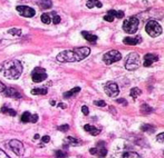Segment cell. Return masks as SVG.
Wrapping results in <instances>:
<instances>
[{
    "mask_svg": "<svg viewBox=\"0 0 164 158\" xmlns=\"http://www.w3.org/2000/svg\"><path fill=\"white\" fill-rule=\"evenodd\" d=\"M90 54V49L88 47H80L73 50H65L57 55V60L59 62H75L80 61L88 57Z\"/></svg>",
    "mask_w": 164,
    "mask_h": 158,
    "instance_id": "obj_1",
    "label": "cell"
},
{
    "mask_svg": "<svg viewBox=\"0 0 164 158\" xmlns=\"http://www.w3.org/2000/svg\"><path fill=\"white\" fill-rule=\"evenodd\" d=\"M0 72L9 79H17L23 72V65L18 60L6 61L0 67Z\"/></svg>",
    "mask_w": 164,
    "mask_h": 158,
    "instance_id": "obj_2",
    "label": "cell"
},
{
    "mask_svg": "<svg viewBox=\"0 0 164 158\" xmlns=\"http://www.w3.org/2000/svg\"><path fill=\"white\" fill-rule=\"evenodd\" d=\"M139 25H140V20L137 17H131V18L126 19L123 23V29L125 32L127 33H135L139 29Z\"/></svg>",
    "mask_w": 164,
    "mask_h": 158,
    "instance_id": "obj_3",
    "label": "cell"
},
{
    "mask_svg": "<svg viewBox=\"0 0 164 158\" xmlns=\"http://www.w3.org/2000/svg\"><path fill=\"white\" fill-rule=\"evenodd\" d=\"M140 67V56L136 52H132L127 56L125 61V68L127 70H136Z\"/></svg>",
    "mask_w": 164,
    "mask_h": 158,
    "instance_id": "obj_4",
    "label": "cell"
},
{
    "mask_svg": "<svg viewBox=\"0 0 164 158\" xmlns=\"http://www.w3.org/2000/svg\"><path fill=\"white\" fill-rule=\"evenodd\" d=\"M145 30H146V32L149 33L150 36L153 37V38H155V37L160 36V35L162 33V27L160 26V23L156 22V21L151 20V21H149V22L146 23Z\"/></svg>",
    "mask_w": 164,
    "mask_h": 158,
    "instance_id": "obj_5",
    "label": "cell"
},
{
    "mask_svg": "<svg viewBox=\"0 0 164 158\" xmlns=\"http://www.w3.org/2000/svg\"><path fill=\"white\" fill-rule=\"evenodd\" d=\"M120 59H122V55L117 50H110L103 56V61L106 65H112L114 62H116V61L120 60Z\"/></svg>",
    "mask_w": 164,
    "mask_h": 158,
    "instance_id": "obj_6",
    "label": "cell"
},
{
    "mask_svg": "<svg viewBox=\"0 0 164 158\" xmlns=\"http://www.w3.org/2000/svg\"><path fill=\"white\" fill-rule=\"evenodd\" d=\"M31 79H33V82L44 81L45 79H47L46 70H45L44 68H40V67H37V68H35V69H33V72H31Z\"/></svg>",
    "mask_w": 164,
    "mask_h": 158,
    "instance_id": "obj_7",
    "label": "cell"
},
{
    "mask_svg": "<svg viewBox=\"0 0 164 158\" xmlns=\"http://www.w3.org/2000/svg\"><path fill=\"white\" fill-rule=\"evenodd\" d=\"M104 90H105L106 95L110 97H116L120 92V88H118L117 84L113 81H108L107 84L104 86Z\"/></svg>",
    "mask_w": 164,
    "mask_h": 158,
    "instance_id": "obj_8",
    "label": "cell"
},
{
    "mask_svg": "<svg viewBox=\"0 0 164 158\" xmlns=\"http://www.w3.org/2000/svg\"><path fill=\"white\" fill-rule=\"evenodd\" d=\"M8 147L10 148L16 155L21 156L23 154V145L21 144V141H19V140L17 139L10 140V141L8 143Z\"/></svg>",
    "mask_w": 164,
    "mask_h": 158,
    "instance_id": "obj_9",
    "label": "cell"
},
{
    "mask_svg": "<svg viewBox=\"0 0 164 158\" xmlns=\"http://www.w3.org/2000/svg\"><path fill=\"white\" fill-rule=\"evenodd\" d=\"M16 9L19 12V15L26 17V18H31L36 13V11L33 10L31 7H28V6H17Z\"/></svg>",
    "mask_w": 164,
    "mask_h": 158,
    "instance_id": "obj_10",
    "label": "cell"
},
{
    "mask_svg": "<svg viewBox=\"0 0 164 158\" xmlns=\"http://www.w3.org/2000/svg\"><path fill=\"white\" fill-rule=\"evenodd\" d=\"M159 60V56L157 55H154V54H146L144 56V67H150L155 62V61Z\"/></svg>",
    "mask_w": 164,
    "mask_h": 158,
    "instance_id": "obj_11",
    "label": "cell"
},
{
    "mask_svg": "<svg viewBox=\"0 0 164 158\" xmlns=\"http://www.w3.org/2000/svg\"><path fill=\"white\" fill-rule=\"evenodd\" d=\"M20 119L23 122H36L38 120V116L36 114H30L29 111H25L21 115Z\"/></svg>",
    "mask_w": 164,
    "mask_h": 158,
    "instance_id": "obj_12",
    "label": "cell"
},
{
    "mask_svg": "<svg viewBox=\"0 0 164 158\" xmlns=\"http://www.w3.org/2000/svg\"><path fill=\"white\" fill-rule=\"evenodd\" d=\"M124 43L125 45H130V46H136V45H139L140 42L142 41V38L140 36H136L135 38H132V37H126L124 38Z\"/></svg>",
    "mask_w": 164,
    "mask_h": 158,
    "instance_id": "obj_13",
    "label": "cell"
},
{
    "mask_svg": "<svg viewBox=\"0 0 164 158\" xmlns=\"http://www.w3.org/2000/svg\"><path fill=\"white\" fill-rule=\"evenodd\" d=\"M5 95L7 96V97H13V98H16V99L21 98V95L19 94L15 88H6Z\"/></svg>",
    "mask_w": 164,
    "mask_h": 158,
    "instance_id": "obj_14",
    "label": "cell"
},
{
    "mask_svg": "<svg viewBox=\"0 0 164 158\" xmlns=\"http://www.w3.org/2000/svg\"><path fill=\"white\" fill-rule=\"evenodd\" d=\"M82 36L84 37L85 39L87 41H90V42L94 43L97 41V36L96 35H93V33L88 32V31H82Z\"/></svg>",
    "mask_w": 164,
    "mask_h": 158,
    "instance_id": "obj_15",
    "label": "cell"
},
{
    "mask_svg": "<svg viewBox=\"0 0 164 158\" xmlns=\"http://www.w3.org/2000/svg\"><path fill=\"white\" fill-rule=\"evenodd\" d=\"M80 141L74 137H66L65 138V147L67 146H79Z\"/></svg>",
    "mask_w": 164,
    "mask_h": 158,
    "instance_id": "obj_16",
    "label": "cell"
},
{
    "mask_svg": "<svg viewBox=\"0 0 164 158\" xmlns=\"http://www.w3.org/2000/svg\"><path fill=\"white\" fill-rule=\"evenodd\" d=\"M84 129L86 130L87 133H90V135H93V136H97L98 134L100 133V130L98 129V128L94 127V126H92V125H85L84 126Z\"/></svg>",
    "mask_w": 164,
    "mask_h": 158,
    "instance_id": "obj_17",
    "label": "cell"
},
{
    "mask_svg": "<svg viewBox=\"0 0 164 158\" xmlns=\"http://www.w3.org/2000/svg\"><path fill=\"white\" fill-rule=\"evenodd\" d=\"M38 6L41 9H50L53 7V1L51 0H39Z\"/></svg>",
    "mask_w": 164,
    "mask_h": 158,
    "instance_id": "obj_18",
    "label": "cell"
},
{
    "mask_svg": "<svg viewBox=\"0 0 164 158\" xmlns=\"http://www.w3.org/2000/svg\"><path fill=\"white\" fill-rule=\"evenodd\" d=\"M79 91H80V88H79V87H75V88L70 89L69 91L65 92V94H64V98H70V97H73L74 95L78 94Z\"/></svg>",
    "mask_w": 164,
    "mask_h": 158,
    "instance_id": "obj_19",
    "label": "cell"
},
{
    "mask_svg": "<svg viewBox=\"0 0 164 158\" xmlns=\"http://www.w3.org/2000/svg\"><path fill=\"white\" fill-rule=\"evenodd\" d=\"M86 6H87V8H94V7L102 8V2L98 1V0H87Z\"/></svg>",
    "mask_w": 164,
    "mask_h": 158,
    "instance_id": "obj_20",
    "label": "cell"
},
{
    "mask_svg": "<svg viewBox=\"0 0 164 158\" xmlns=\"http://www.w3.org/2000/svg\"><path fill=\"white\" fill-rule=\"evenodd\" d=\"M131 97L133 98L134 100L137 99V97H140V95L142 94V90L140 89V88H137V87H134V88H132L131 89Z\"/></svg>",
    "mask_w": 164,
    "mask_h": 158,
    "instance_id": "obj_21",
    "label": "cell"
},
{
    "mask_svg": "<svg viewBox=\"0 0 164 158\" xmlns=\"http://www.w3.org/2000/svg\"><path fill=\"white\" fill-rule=\"evenodd\" d=\"M96 148H97V154H96V155H100V157L106 156L107 151H106V148L103 146V143H98V147H96Z\"/></svg>",
    "mask_w": 164,
    "mask_h": 158,
    "instance_id": "obj_22",
    "label": "cell"
},
{
    "mask_svg": "<svg viewBox=\"0 0 164 158\" xmlns=\"http://www.w3.org/2000/svg\"><path fill=\"white\" fill-rule=\"evenodd\" d=\"M48 90L45 87H40V88H35V89L31 90V94L33 95H47Z\"/></svg>",
    "mask_w": 164,
    "mask_h": 158,
    "instance_id": "obj_23",
    "label": "cell"
},
{
    "mask_svg": "<svg viewBox=\"0 0 164 158\" xmlns=\"http://www.w3.org/2000/svg\"><path fill=\"white\" fill-rule=\"evenodd\" d=\"M0 111L3 112V114H7V115H10V116H16V115H17L16 110L10 109V108H8L7 106H3V107H1V110H0Z\"/></svg>",
    "mask_w": 164,
    "mask_h": 158,
    "instance_id": "obj_24",
    "label": "cell"
},
{
    "mask_svg": "<svg viewBox=\"0 0 164 158\" xmlns=\"http://www.w3.org/2000/svg\"><path fill=\"white\" fill-rule=\"evenodd\" d=\"M142 131H144V133H149V134H152L155 131V128L153 127V126L149 125V124H145V125H143L141 127Z\"/></svg>",
    "mask_w": 164,
    "mask_h": 158,
    "instance_id": "obj_25",
    "label": "cell"
},
{
    "mask_svg": "<svg viewBox=\"0 0 164 158\" xmlns=\"http://www.w3.org/2000/svg\"><path fill=\"white\" fill-rule=\"evenodd\" d=\"M122 158H142V157L137 153H135V151H126V153L123 154V157Z\"/></svg>",
    "mask_w": 164,
    "mask_h": 158,
    "instance_id": "obj_26",
    "label": "cell"
},
{
    "mask_svg": "<svg viewBox=\"0 0 164 158\" xmlns=\"http://www.w3.org/2000/svg\"><path fill=\"white\" fill-rule=\"evenodd\" d=\"M8 33H9V35H11V36L18 37V36H20V35H21V30H20V29H18V28H11V29H9V30H8Z\"/></svg>",
    "mask_w": 164,
    "mask_h": 158,
    "instance_id": "obj_27",
    "label": "cell"
},
{
    "mask_svg": "<svg viewBox=\"0 0 164 158\" xmlns=\"http://www.w3.org/2000/svg\"><path fill=\"white\" fill-rule=\"evenodd\" d=\"M41 21L46 25H49L51 22V19H50V15L49 13H43L41 15Z\"/></svg>",
    "mask_w": 164,
    "mask_h": 158,
    "instance_id": "obj_28",
    "label": "cell"
},
{
    "mask_svg": "<svg viewBox=\"0 0 164 158\" xmlns=\"http://www.w3.org/2000/svg\"><path fill=\"white\" fill-rule=\"evenodd\" d=\"M68 154L64 151H55V158H66Z\"/></svg>",
    "mask_w": 164,
    "mask_h": 158,
    "instance_id": "obj_29",
    "label": "cell"
},
{
    "mask_svg": "<svg viewBox=\"0 0 164 158\" xmlns=\"http://www.w3.org/2000/svg\"><path fill=\"white\" fill-rule=\"evenodd\" d=\"M141 110H142V112H143L144 115H147L149 112L153 111V109H152L151 107H149V106H147V105H146V104H143V105H142Z\"/></svg>",
    "mask_w": 164,
    "mask_h": 158,
    "instance_id": "obj_30",
    "label": "cell"
},
{
    "mask_svg": "<svg viewBox=\"0 0 164 158\" xmlns=\"http://www.w3.org/2000/svg\"><path fill=\"white\" fill-rule=\"evenodd\" d=\"M94 105L97 106V107H105L106 102L104 101V100H96V101H94Z\"/></svg>",
    "mask_w": 164,
    "mask_h": 158,
    "instance_id": "obj_31",
    "label": "cell"
},
{
    "mask_svg": "<svg viewBox=\"0 0 164 158\" xmlns=\"http://www.w3.org/2000/svg\"><path fill=\"white\" fill-rule=\"evenodd\" d=\"M59 22H60V17H59L58 15H55L54 13V17H53V23H54V25H58Z\"/></svg>",
    "mask_w": 164,
    "mask_h": 158,
    "instance_id": "obj_32",
    "label": "cell"
},
{
    "mask_svg": "<svg viewBox=\"0 0 164 158\" xmlns=\"http://www.w3.org/2000/svg\"><path fill=\"white\" fill-rule=\"evenodd\" d=\"M69 129V126L67 125V124H65V125H62L58 127V130H60V131H67V130Z\"/></svg>",
    "mask_w": 164,
    "mask_h": 158,
    "instance_id": "obj_33",
    "label": "cell"
},
{
    "mask_svg": "<svg viewBox=\"0 0 164 158\" xmlns=\"http://www.w3.org/2000/svg\"><path fill=\"white\" fill-rule=\"evenodd\" d=\"M156 140H157V141H159V143L164 144V133H161V134H160V135H157Z\"/></svg>",
    "mask_w": 164,
    "mask_h": 158,
    "instance_id": "obj_34",
    "label": "cell"
},
{
    "mask_svg": "<svg viewBox=\"0 0 164 158\" xmlns=\"http://www.w3.org/2000/svg\"><path fill=\"white\" fill-rule=\"evenodd\" d=\"M104 20L105 21H108V22H112V21L114 20V17L113 16H110V15H106V16H104Z\"/></svg>",
    "mask_w": 164,
    "mask_h": 158,
    "instance_id": "obj_35",
    "label": "cell"
},
{
    "mask_svg": "<svg viewBox=\"0 0 164 158\" xmlns=\"http://www.w3.org/2000/svg\"><path fill=\"white\" fill-rule=\"evenodd\" d=\"M115 17L116 18H120V19H122L124 17V11H122V10H118V11H116V13H115Z\"/></svg>",
    "mask_w": 164,
    "mask_h": 158,
    "instance_id": "obj_36",
    "label": "cell"
},
{
    "mask_svg": "<svg viewBox=\"0 0 164 158\" xmlns=\"http://www.w3.org/2000/svg\"><path fill=\"white\" fill-rule=\"evenodd\" d=\"M82 112L84 114V115H88V114H90V109H88L87 106H83V107H82Z\"/></svg>",
    "mask_w": 164,
    "mask_h": 158,
    "instance_id": "obj_37",
    "label": "cell"
},
{
    "mask_svg": "<svg viewBox=\"0 0 164 158\" xmlns=\"http://www.w3.org/2000/svg\"><path fill=\"white\" fill-rule=\"evenodd\" d=\"M41 141L44 144L49 143V141H50V137H49V136H44V137H41Z\"/></svg>",
    "mask_w": 164,
    "mask_h": 158,
    "instance_id": "obj_38",
    "label": "cell"
},
{
    "mask_svg": "<svg viewBox=\"0 0 164 158\" xmlns=\"http://www.w3.org/2000/svg\"><path fill=\"white\" fill-rule=\"evenodd\" d=\"M0 158H9V156H8L3 151H1V149H0Z\"/></svg>",
    "mask_w": 164,
    "mask_h": 158,
    "instance_id": "obj_39",
    "label": "cell"
},
{
    "mask_svg": "<svg viewBox=\"0 0 164 158\" xmlns=\"http://www.w3.org/2000/svg\"><path fill=\"white\" fill-rule=\"evenodd\" d=\"M6 88H7V87L5 86V84H3V82L0 81V92H5Z\"/></svg>",
    "mask_w": 164,
    "mask_h": 158,
    "instance_id": "obj_40",
    "label": "cell"
},
{
    "mask_svg": "<svg viewBox=\"0 0 164 158\" xmlns=\"http://www.w3.org/2000/svg\"><path fill=\"white\" fill-rule=\"evenodd\" d=\"M116 101H117L118 104H123L124 106H127V101H126L125 99H117Z\"/></svg>",
    "mask_w": 164,
    "mask_h": 158,
    "instance_id": "obj_41",
    "label": "cell"
},
{
    "mask_svg": "<svg viewBox=\"0 0 164 158\" xmlns=\"http://www.w3.org/2000/svg\"><path fill=\"white\" fill-rule=\"evenodd\" d=\"M90 153L92 154V155H96V154H97V148H96V147H95V148H90Z\"/></svg>",
    "mask_w": 164,
    "mask_h": 158,
    "instance_id": "obj_42",
    "label": "cell"
},
{
    "mask_svg": "<svg viewBox=\"0 0 164 158\" xmlns=\"http://www.w3.org/2000/svg\"><path fill=\"white\" fill-rule=\"evenodd\" d=\"M58 106H59V108H62V109H65V108L67 107L66 105H65V104H63V102H60V104H59Z\"/></svg>",
    "mask_w": 164,
    "mask_h": 158,
    "instance_id": "obj_43",
    "label": "cell"
},
{
    "mask_svg": "<svg viewBox=\"0 0 164 158\" xmlns=\"http://www.w3.org/2000/svg\"><path fill=\"white\" fill-rule=\"evenodd\" d=\"M39 137H40V136H39L38 134H36V135L33 136V139H36V140H37V139H39Z\"/></svg>",
    "mask_w": 164,
    "mask_h": 158,
    "instance_id": "obj_44",
    "label": "cell"
},
{
    "mask_svg": "<svg viewBox=\"0 0 164 158\" xmlns=\"http://www.w3.org/2000/svg\"><path fill=\"white\" fill-rule=\"evenodd\" d=\"M50 105L51 106H55V105H56V101H55V100H50Z\"/></svg>",
    "mask_w": 164,
    "mask_h": 158,
    "instance_id": "obj_45",
    "label": "cell"
},
{
    "mask_svg": "<svg viewBox=\"0 0 164 158\" xmlns=\"http://www.w3.org/2000/svg\"><path fill=\"white\" fill-rule=\"evenodd\" d=\"M0 42H1V38H0Z\"/></svg>",
    "mask_w": 164,
    "mask_h": 158,
    "instance_id": "obj_46",
    "label": "cell"
},
{
    "mask_svg": "<svg viewBox=\"0 0 164 158\" xmlns=\"http://www.w3.org/2000/svg\"><path fill=\"white\" fill-rule=\"evenodd\" d=\"M163 154H164V153H163Z\"/></svg>",
    "mask_w": 164,
    "mask_h": 158,
    "instance_id": "obj_47",
    "label": "cell"
}]
</instances>
